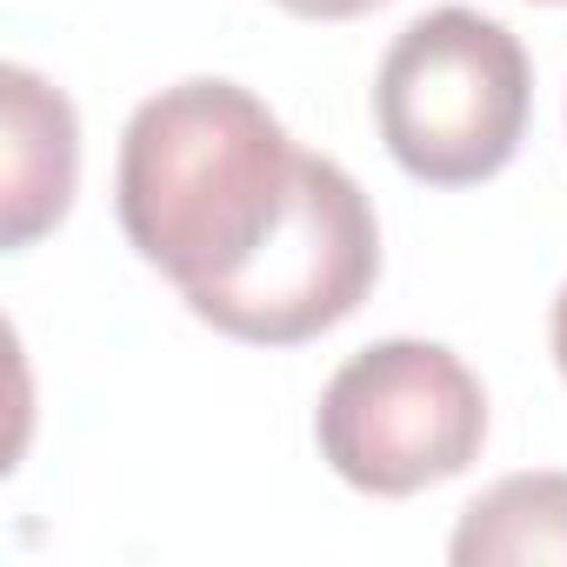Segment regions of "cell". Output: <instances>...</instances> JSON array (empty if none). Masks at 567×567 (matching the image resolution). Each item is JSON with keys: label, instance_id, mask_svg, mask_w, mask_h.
Here are the masks:
<instances>
[{"label": "cell", "instance_id": "cell-9", "mask_svg": "<svg viewBox=\"0 0 567 567\" xmlns=\"http://www.w3.org/2000/svg\"><path fill=\"white\" fill-rule=\"evenodd\" d=\"M547 8H560V0H547Z\"/></svg>", "mask_w": 567, "mask_h": 567}, {"label": "cell", "instance_id": "cell-7", "mask_svg": "<svg viewBox=\"0 0 567 567\" xmlns=\"http://www.w3.org/2000/svg\"><path fill=\"white\" fill-rule=\"evenodd\" d=\"M274 8H288L301 21H354V14H374L388 0H274Z\"/></svg>", "mask_w": 567, "mask_h": 567}, {"label": "cell", "instance_id": "cell-2", "mask_svg": "<svg viewBox=\"0 0 567 567\" xmlns=\"http://www.w3.org/2000/svg\"><path fill=\"white\" fill-rule=\"evenodd\" d=\"M527 48L474 8H434L408 21L374 81V127L427 187L494 181L527 134Z\"/></svg>", "mask_w": 567, "mask_h": 567}, {"label": "cell", "instance_id": "cell-5", "mask_svg": "<svg viewBox=\"0 0 567 567\" xmlns=\"http://www.w3.org/2000/svg\"><path fill=\"white\" fill-rule=\"evenodd\" d=\"M0 240L8 247H34L41 234H54L74 207V181H81V121L68 107L61 87H48L34 68H0Z\"/></svg>", "mask_w": 567, "mask_h": 567}, {"label": "cell", "instance_id": "cell-4", "mask_svg": "<svg viewBox=\"0 0 567 567\" xmlns=\"http://www.w3.org/2000/svg\"><path fill=\"white\" fill-rule=\"evenodd\" d=\"M381 280V220L361 181L328 161L301 154L295 200L280 227L254 247V260L214 288L181 295L214 334L247 348H301L341 328Z\"/></svg>", "mask_w": 567, "mask_h": 567}, {"label": "cell", "instance_id": "cell-8", "mask_svg": "<svg viewBox=\"0 0 567 567\" xmlns=\"http://www.w3.org/2000/svg\"><path fill=\"white\" fill-rule=\"evenodd\" d=\"M554 361H560V381H567V288L554 301Z\"/></svg>", "mask_w": 567, "mask_h": 567}, {"label": "cell", "instance_id": "cell-1", "mask_svg": "<svg viewBox=\"0 0 567 567\" xmlns=\"http://www.w3.org/2000/svg\"><path fill=\"white\" fill-rule=\"evenodd\" d=\"M301 147L274 107L234 81H181L134 107L114 207L147 267L181 295L240 274L295 200Z\"/></svg>", "mask_w": 567, "mask_h": 567}, {"label": "cell", "instance_id": "cell-3", "mask_svg": "<svg viewBox=\"0 0 567 567\" xmlns=\"http://www.w3.org/2000/svg\"><path fill=\"white\" fill-rule=\"evenodd\" d=\"M315 441L348 487L408 501L481 461L487 394L441 341H374L321 388Z\"/></svg>", "mask_w": 567, "mask_h": 567}, {"label": "cell", "instance_id": "cell-6", "mask_svg": "<svg viewBox=\"0 0 567 567\" xmlns=\"http://www.w3.org/2000/svg\"><path fill=\"white\" fill-rule=\"evenodd\" d=\"M461 567H507V560H567V474H507L481 501L461 507L447 540Z\"/></svg>", "mask_w": 567, "mask_h": 567}]
</instances>
